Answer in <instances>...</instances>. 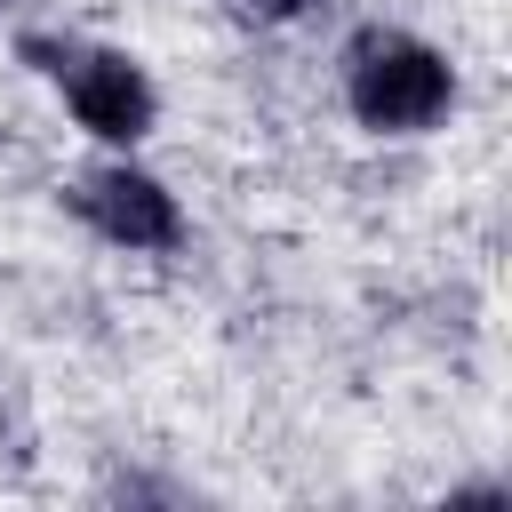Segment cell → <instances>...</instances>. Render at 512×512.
<instances>
[{
  "instance_id": "cell-1",
  "label": "cell",
  "mask_w": 512,
  "mask_h": 512,
  "mask_svg": "<svg viewBox=\"0 0 512 512\" xmlns=\"http://www.w3.org/2000/svg\"><path fill=\"white\" fill-rule=\"evenodd\" d=\"M336 80H344V112L368 136H424L456 112V64L400 24H360L336 56Z\"/></svg>"
},
{
  "instance_id": "cell-2",
  "label": "cell",
  "mask_w": 512,
  "mask_h": 512,
  "mask_svg": "<svg viewBox=\"0 0 512 512\" xmlns=\"http://www.w3.org/2000/svg\"><path fill=\"white\" fill-rule=\"evenodd\" d=\"M16 56H24L32 72H48V80H56L64 112H72L104 152H136V144L152 136V120H160V88H152V72H144L128 48L24 32V40H16Z\"/></svg>"
},
{
  "instance_id": "cell-3",
  "label": "cell",
  "mask_w": 512,
  "mask_h": 512,
  "mask_svg": "<svg viewBox=\"0 0 512 512\" xmlns=\"http://www.w3.org/2000/svg\"><path fill=\"white\" fill-rule=\"evenodd\" d=\"M64 200H72V216H80L96 240H112V248H128V256H168V248H184V200H176L152 168H136L128 152L80 168Z\"/></svg>"
},
{
  "instance_id": "cell-4",
  "label": "cell",
  "mask_w": 512,
  "mask_h": 512,
  "mask_svg": "<svg viewBox=\"0 0 512 512\" xmlns=\"http://www.w3.org/2000/svg\"><path fill=\"white\" fill-rule=\"evenodd\" d=\"M240 24H256V32H272V24H296V16H312L320 0H224Z\"/></svg>"
},
{
  "instance_id": "cell-5",
  "label": "cell",
  "mask_w": 512,
  "mask_h": 512,
  "mask_svg": "<svg viewBox=\"0 0 512 512\" xmlns=\"http://www.w3.org/2000/svg\"><path fill=\"white\" fill-rule=\"evenodd\" d=\"M0 8H8V0H0Z\"/></svg>"
}]
</instances>
